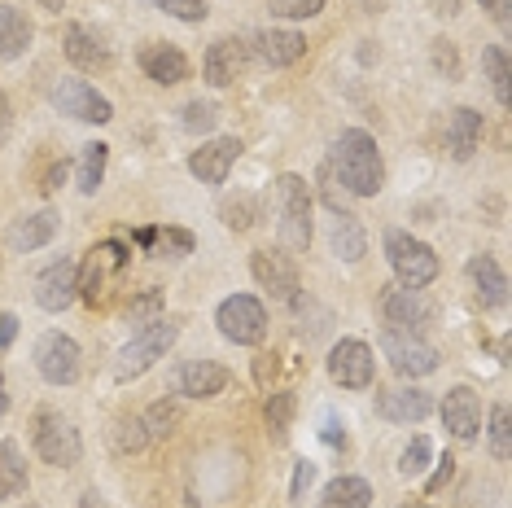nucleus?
Segmentation results:
<instances>
[{"instance_id": "nucleus-1", "label": "nucleus", "mask_w": 512, "mask_h": 508, "mask_svg": "<svg viewBox=\"0 0 512 508\" xmlns=\"http://www.w3.org/2000/svg\"><path fill=\"white\" fill-rule=\"evenodd\" d=\"M329 167L342 176L351 198H377V193L386 189V163H381L377 136L364 132V127H346V132L337 136Z\"/></svg>"}, {"instance_id": "nucleus-2", "label": "nucleus", "mask_w": 512, "mask_h": 508, "mask_svg": "<svg viewBox=\"0 0 512 508\" xmlns=\"http://www.w3.org/2000/svg\"><path fill=\"white\" fill-rule=\"evenodd\" d=\"M311 189L298 171L276 176V215H281V246L289 254H307L311 250Z\"/></svg>"}, {"instance_id": "nucleus-3", "label": "nucleus", "mask_w": 512, "mask_h": 508, "mask_svg": "<svg viewBox=\"0 0 512 508\" xmlns=\"http://www.w3.org/2000/svg\"><path fill=\"white\" fill-rule=\"evenodd\" d=\"M386 263H390L394 281L407 285V290H425V285L438 281V272H442L434 246H425L421 237L403 233V228H390L386 233Z\"/></svg>"}, {"instance_id": "nucleus-4", "label": "nucleus", "mask_w": 512, "mask_h": 508, "mask_svg": "<svg viewBox=\"0 0 512 508\" xmlns=\"http://www.w3.org/2000/svg\"><path fill=\"white\" fill-rule=\"evenodd\" d=\"M180 338V325L176 320H154V325H145V329H136L132 333V342L119 351V364H114V381H136V377H145L149 368H154L162 355L176 346Z\"/></svg>"}, {"instance_id": "nucleus-5", "label": "nucleus", "mask_w": 512, "mask_h": 508, "mask_svg": "<svg viewBox=\"0 0 512 508\" xmlns=\"http://www.w3.org/2000/svg\"><path fill=\"white\" fill-rule=\"evenodd\" d=\"M31 447H36V456L53 469H75L79 456H84V438H79V430L53 408L36 412V421H31Z\"/></svg>"}, {"instance_id": "nucleus-6", "label": "nucleus", "mask_w": 512, "mask_h": 508, "mask_svg": "<svg viewBox=\"0 0 512 508\" xmlns=\"http://www.w3.org/2000/svg\"><path fill=\"white\" fill-rule=\"evenodd\" d=\"M49 101H53V110H57V114H66V119H75V123L101 127V123H110V119H114V106H110L106 92H97V88L88 84V79H75V75L53 79Z\"/></svg>"}, {"instance_id": "nucleus-7", "label": "nucleus", "mask_w": 512, "mask_h": 508, "mask_svg": "<svg viewBox=\"0 0 512 508\" xmlns=\"http://www.w3.org/2000/svg\"><path fill=\"white\" fill-rule=\"evenodd\" d=\"M381 320H386V329L394 333H416V338H425L429 329H434V303L421 294V290H407V285H386L381 290Z\"/></svg>"}, {"instance_id": "nucleus-8", "label": "nucleus", "mask_w": 512, "mask_h": 508, "mask_svg": "<svg viewBox=\"0 0 512 508\" xmlns=\"http://www.w3.org/2000/svg\"><path fill=\"white\" fill-rule=\"evenodd\" d=\"M215 325L228 342L237 346H259L267 338V307L254 294H228L215 307Z\"/></svg>"}, {"instance_id": "nucleus-9", "label": "nucleus", "mask_w": 512, "mask_h": 508, "mask_svg": "<svg viewBox=\"0 0 512 508\" xmlns=\"http://www.w3.org/2000/svg\"><path fill=\"white\" fill-rule=\"evenodd\" d=\"M381 355L390 360V368L407 381H421L429 373H438L442 355L434 342L416 338V333H394V329H381Z\"/></svg>"}, {"instance_id": "nucleus-10", "label": "nucleus", "mask_w": 512, "mask_h": 508, "mask_svg": "<svg viewBox=\"0 0 512 508\" xmlns=\"http://www.w3.org/2000/svg\"><path fill=\"white\" fill-rule=\"evenodd\" d=\"M36 373L49 381V386H75L79 373H84V351L71 333L49 329L36 342Z\"/></svg>"}, {"instance_id": "nucleus-11", "label": "nucleus", "mask_w": 512, "mask_h": 508, "mask_svg": "<svg viewBox=\"0 0 512 508\" xmlns=\"http://www.w3.org/2000/svg\"><path fill=\"white\" fill-rule=\"evenodd\" d=\"M250 276H254V285L272 298V303L289 307L302 294L298 263H294V254H285V250H254L250 254Z\"/></svg>"}, {"instance_id": "nucleus-12", "label": "nucleus", "mask_w": 512, "mask_h": 508, "mask_svg": "<svg viewBox=\"0 0 512 508\" xmlns=\"http://www.w3.org/2000/svg\"><path fill=\"white\" fill-rule=\"evenodd\" d=\"M329 377L342 390H368L372 377H377V355H372V346L364 338L333 342V351H329Z\"/></svg>"}, {"instance_id": "nucleus-13", "label": "nucleus", "mask_w": 512, "mask_h": 508, "mask_svg": "<svg viewBox=\"0 0 512 508\" xmlns=\"http://www.w3.org/2000/svg\"><path fill=\"white\" fill-rule=\"evenodd\" d=\"M228 381H232V373L215 360H184L167 373L171 395H184V399H215L228 390Z\"/></svg>"}, {"instance_id": "nucleus-14", "label": "nucleus", "mask_w": 512, "mask_h": 508, "mask_svg": "<svg viewBox=\"0 0 512 508\" xmlns=\"http://www.w3.org/2000/svg\"><path fill=\"white\" fill-rule=\"evenodd\" d=\"M434 412L442 417V425H447V434L456 443H477V434H482V399L473 395V386H451L438 399Z\"/></svg>"}, {"instance_id": "nucleus-15", "label": "nucleus", "mask_w": 512, "mask_h": 508, "mask_svg": "<svg viewBox=\"0 0 512 508\" xmlns=\"http://www.w3.org/2000/svg\"><path fill=\"white\" fill-rule=\"evenodd\" d=\"M377 417L381 421H394V425H421L425 417H434L438 399L421 386H390V390H377Z\"/></svg>"}, {"instance_id": "nucleus-16", "label": "nucleus", "mask_w": 512, "mask_h": 508, "mask_svg": "<svg viewBox=\"0 0 512 508\" xmlns=\"http://www.w3.org/2000/svg\"><path fill=\"white\" fill-rule=\"evenodd\" d=\"M246 66H250V44L241 36H219L211 49H206V57H202V75H206V84H211V88L237 84Z\"/></svg>"}, {"instance_id": "nucleus-17", "label": "nucleus", "mask_w": 512, "mask_h": 508, "mask_svg": "<svg viewBox=\"0 0 512 508\" xmlns=\"http://www.w3.org/2000/svg\"><path fill=\"white\" fill-rule=\"evenodd\" d=\"M241 149H246V145H241L237 136H211V141H202V149H193V154H189L193 180H202V184H224L228 171L237 167Z\"/></svg>"}, {"instance_id": "nucleus-18", "label": "nucleus", "mask_w": 512, "mask_h": 508, "mask_svg": "<svg viewBox=\"0 0 512 508\" xmlns=\"http://www.w3.org/2000/svg\"><path fill=\"white\" fill-rule=\"evenodd\" d=\"M136 62H141L145 79H154L158 88H176L184 79L193 75V62L184 57L180 44H162V40H149L141 53H136Z\"/></svg>"}, {"instance_id": "nucleus-19", "label": "nucleus", "mask_w": 512, "mask_h": 508, "mask_svg": "<svg viewBox=\"0 0 512 508\" xmlns=\"http://www.w3.org/2000/svg\"><path fill=\"white\" fill-rule=\"evenodd\" d=\"M302 53H307V40H302V31H294V27H267V31H254L250 36V57H259L272 71H285V66L302 62Z\"/></svg>"}, {"instance_id": "nucleus-20", "label": "nucleus", "mask_w": 512, "mask_h": 508, "mask_svg": "<svg viewBox=\"0 0 512 508\" xmlns=\"http://www.w3.org/2000/svg\"><path fill=\"white\" fill-rule=\"evenodd\" d=\"M79 298V263L75 259H57L36 276V303L44 311H66Z\"/></svg>"}, {"instance_id": "nucleus-21", "label": "nucleus", "mask_w": 512, "mask_h": 508, "mask_svg": "<svg viewBox=\"0 0 512 508\" xmlns=\"http://www.w3.org/2000/svg\"><path fill=\"white\" fill-rule=\"evenodd\" d=\"M464 276H469L473 298L482 303V311L508 307V276H504V268L495 263V254H473V259L464 263Z\"/></svg>"}, {"instance_id": "nucleus-22", "label": "nucleus", "mask_w": 512, "mask_h": 508, "mask_svg": "<svg viewBox=\"0 0 512 508\" xmlns=\"http://www.w3.org/2000/svg\"><path fill=\"white\" fill-rule=\"evenodd\" d=\"M62 53L79 71H106L110 66V44L97 31H88L84 22H66L62 27Z\"/></svg>"}, {"instance_id": "nucleus-23", "label": "nucleus", "mask_w": 512, "mask_h": 508, "mask_svg": "<svg viewBox=\"0 0 512 508\" xmlns=\"http://www.w3.org/2000/svg\"><path fill=\"white\" fill-rule=\"evenodd\" d=\"M57 228H62V219H57V211H36V215H22L9 224L5 233V246L14 254H31V250H44L49 241L57 237Z\"/></svg>"}, {"instance_id": "nucleus-24", "label": "nucleus", "mask_w": 512, "mask_h": 508, "mask_svg": "<svg viewBox=\"0 0 512 508\" xmlns=\"http://www.w3.org/2000/svg\"><path fill=\"white\" fill-rule=\"evenodd\" d=\"M482 132H486V119L477 114L473 106H456L447 114V149L456 163H469V158L482 149Z\"/></svg>"}, {"instance_id": "nucleus-25", "label": "nucleus", "mask_w": 512, "mask_h": 508, "mask_svg": "<svg viewBox=\"0 0 512 508\" xmlns=\"http://www.w3.org/2000/svg\"><path fill=\"white\" fill-rule=\"evenodd\" d=\"M329 250L342 263L364 259L368 254V233H364V224H359V215H351V211H333L329 215Z\"/></svg>"}, {"instance_id": "nucleus-26", "label": "nucleus", "mask_w": 512, "mask_h": 508, "mask_svg": "<svg viewBox=\"0 0 512 508\" xmlns=\"http://www.w3.org/2000/svg\"><path fill=\"white\" fill-rule=\"evenodd\" d=\"M31 40H36V27L22 14L18 5H0V62H18L27 57Z\"/></svg>"}, {"instance_id": "nucleus-27", "label": "nucleus", "mask_w": 512, "mask_h": 508, "mask_svg": "<svg viewBox=\"0 0 512 508\" xmlns=\"http://www.w3.org/2000/svg\"><path fill=\"white\" fill-rule=\"evenodd\" d=\"M316 508H372V482L355 478V473H342V478H333L329 487L320 491Z\"/></svg>"}, {"instance_id": "nucleus-28", "label": "nucleus", "mask_w": 512, "mask_h": 508, "mask_svg": "<svg viewBox=\"0 0 512 508\" xmlns=\"http://www.w3.org/2000/svg\"><path fill=\"white\" fill-rule=\"evenodd\" d=\"M106 167H110V145L106 141H88L79 149V167H75V189L92 198V193L101 189V180H106Z\"/></svg>"}, {"instance_id": "nucleus-29", "label": "nucleus", "mask_w": 512, "mask_h": 508, "mask_svg": "<svg viewBox=\"0 0 512 508\" xmlns=\"http://www.w3.org/2000/svg\"><path fill=\"white\" fill-rule=\"evenodd\" d=\"M141 425H145V434H149V443H167L171 434L184 425V408H180V399H154L149 408L141 412Z\"/></svg>"}, {"instance_id": "nucleus-30", "label": "nucleus", "mask_w": 512, "mask_h": 508, "mask_svg": "<svg viewBox=\"0 0 512 508\" xmlns=\"http://www.w3.org/2000/svg\"><path fill=\"white\" fill-rule=\"evenodd\" d=\"M294 412H298L294 390H267L263 421H267V434H272V443H285V438H289V430H294Z\"/></svg>"}, {"instance_id": "nucleus-31", "label": "nucleus", "mask_w": 512, "mask_h": 508, "mask_svg": "<svg viewBox=\"0 0 512 508\" xmlns=\"http://www.w3.org/2000/svg\"><path fill=\"white\" fill-rule=\"evenodd\" d=\"M22 491H27V460L14 438H5L0 443V500H14Z\"/></svg>"}, {"instance_id": "nucleus-32", "label": "nucleus", "mask_w": 512, "mask_h": 508, "mask_svg": "<svg viewBox=\"0 0 512 508\" xmlns=\"http://www.w3.org/2000/svg\"><path fill=\"white\" fill-rule=\"evenodd\" d=\"M219 219H224V228H232V233H246V228H254L263 219V202L254 193H228L219 202Z\"/></svg>"}, {"instance_id": "nucleus-33", "label": "nucleus", "mask_w": 512, "mask_h": 508, "mask_svg": "<svg viewBox=\"0 0 512 508\" xmlns=\"http://www.w3.org/2000/svg\"><path fill=\"white\" fill-rule=\"evenodd\" d=\"M482 71H486V84H491L495 101L508 110L512 106V88H508L512 71H508V49H504V44H486V49H482Z\"/></svg>"}, {"instance_id": "nucleus-34", "label": "nucleus", "mask_w": 512, "mask_h": 508, "mask_svg": "<svg viewBox=\"0 0 512 508\" xmlns=\"http://www.w3.org/2000/svg\"><path fill=\"white\" fill-rule=\"evenodd\" d=\"M162 316H167V294H162L158 285H154V290H141L132 303H127V320H132L136 329L154 325V320H162Z\"/></svg>"}, {"instance_id": "nucleus-35", "label": "nucleus", "mask_w": 512, "mask_h": 508, "mask_svg": "<svg viewBox=\"0 0 512 508\" xmlns=\"http://www.w3.org/2000/svg\"><path fill=\"white\" fill-rule=\"evenodd\" d=\"M110 443H114V452H119V456H136V452H145V447H149V434H145L141 417H123V421H114Z\"/></svg>"}, {"instance_id": "nucleus-36", "label": "nucleus", "mask_w": 512, "mask_h": 508, "mask_svg": "<svg viewBox=\"0 0 512 508\" xmlns=\"http://www.w3.org/2000/svg\"><path fill=\"white\" fill-rule=\"evenodd\" d=\"M215 123H219V106L215 101H189V106L180 110V127L184 132H193V136H206V132H215Z\"/></svg>"}, {"instance_id": "nucleus-37", "label": "nucleus", "mask_w": 512, "mask_h": 508, "mask_svg": "<svg viewBox=\"0 0 512 508\" xmlns=\"http://www.w3.org/2000/svg\"><path fill=\"white\" fill-rule=\"evenodd\" d=\"M149 5L162 9V14L176 18V22H189V27L211 18V5H206V0H149Z\"/></svg>"}, {"instance_id": "nucleus-38", "label": "nucleus", "mask_w": 512, "mask_h": 508, "mask_svg": "<svg viewBox=\"0 0 512 508\" xmlns=\"http://www.w3.org/2000/svg\"><path fill=\"white\" fill-rule=\"evenodd\" d=\"M193 246H197V237L189 233V228H176V224H167V228H158L154 254H171V259H184V254H193Z\"/></svg>"}, {"instance_id": "nucleus-39", "label": "nucleus", "mask_w": 512, "mask_h": 508, "mask_svg": "<svg viewBox=\"0 0 512 508\" xmlns=\"http://www.w3.org/2000/svg\"><path fill=\"white\" fill-rule=\"evenodd\" d=\"M429 460H434L429 438H412V443L399 452V473H403V478H421V473L429 469Z\"/></svg>"}, {"instance_id": "nucleus-40", "label": "nucleus", "mask_w": 512, "mask_h": 508, "mask_svg": "<svg viewBox=\"0 0 512 508\" xmlns=\"http://www.w3.org/2000/svg\"><path fill=\"white\" fill-rule=\"evenodd\" d=\"M316 14H324V0H272V18L281 22H302Z\"/></svg>"}, {"instance_id": "nucleus-41", "label": "nucleus", "mask_w": 512, "mask_h": 508, "mask_svg": "<svg viewBox=\"0 0 512 508\" xmlns=\"http://www.w3.org/2000/svg\"><path fill=\"white\" fill-rule=\"evenodd\" d=\"M491 456L499 460V465L512 456V443H508V408H504V403L491 412Z\"/></svg>"}, {"instance_id": "nucleus-42", "label": "nucleus", "mask_w": 512, "mask_h": 508, "mask_svg": "<svg viewBox=\"0 0 512 508\" xmlns=\"http://www.w3.org/2000/svg\"><path fill=\"white\" fill-rule=\"evenodd\" d=\"M434 71L447 79H460V53L451 40H434Z\"/></svg>"}, {"instance_id": "nucleus-43", "label": "nucleus", "mask_w": 512, "mask_h": 508, "mask_svg": "<svg viewBox=\"0 0 512 508\" xmlns=\"http://www.w3.org/2000/svg\"><path fill=\"white\" fill-rule=\"evenodd\" d=\"M276 373H281V355H276V351H259V355H254V381H259L263 390H272Z\"/></svg>"}, {"instance_id": "nucleus-44", "label": "nucleus", "mask_w": 512, "mask_h": 508, "mask_svg": "<svg viewBox=\"0 0 512 508\" xmlns=\"http://www.w3.org/2000/svg\"><path fill=\"white\" fill-rule=\"evenodd\" d=\"M434 465H438V469H434V478L425 482V495H438V491L447 487L451 478H456V456H451V452H447V456H438Z\"/></svg>"}, {"instance_id": "nucleus-45", "label": "nucleus", "mask_w": 512, "mask_h": 508, "mask_svg": "<svg viewBox=\"0 0 512 508\" xmlns=\"http://www.w3.org/2000/svg\"><path fill=\"white\" fill-rule=\"evenodd\" d=\"M311 478H316V465H311V460H298V465H294V482H289V500L302 504V495H307Z\"/></svg>"}, {"instance_id": "nucleus-46", "label": "nucleus", "mask_w": 512, "mask_h": 508, "mask_svg": "<svg viewBox=\"0 0 512 508\" xmlns=\"http://www.w3.org/2000/svg\"><path fill=\"white\" fill-rule=\"evenodd\" d=\"M14 342H18V316L0 307V351H9Z\"/></svg>"}, {"instance_id": "nucleus-47", "label": "nucleus", "mask_w": 512, "mask_h": 508, "mask_svg": "<svg viewBox=\"0 0 512 508\" xmlns=\"http://www.w3.org/2000/svg\"><path fill=\"white\" fill-rule=\"evenodd\" d=\"M62 180H66V163H53L49 171H44V184H40V193H57V189H62Z\"/></svg>"}, {"instance_id": "nucleus-48", "label": "nucleus", "mask_w": 512, "mask_h": 508, "mask_svg": "<svg viewBox=\"0 0 512 508\" xmlns=\"http://www.w3.org/2000/svg\"><path fill=\"white\" fill-rule=\"evenodd\" d=\"M9 127H14V110H9V97L0 92V149L9 141Z\"/></svg>"}, {"instance_id": "nucleus-49", "label": "nucleus", "mask_w": 512, "mask_h": 508, "mask_svg": "<svg viewBox=\"0 0 512 508\" xmlns=\"http://www.w3.org/2000/svg\"><path fill=\"white\" fill-rule=\"evenodd\" d=\"M482 9L499 22V27H508V9H512V0H482Z\"/></svg>"}, {"instance_id": "nucleus-50", "label": "nucleus", "mask_w": 512, "mask_h": 508, "mask_svg": "<svg viewBox=\"0 0 512 508\" xmlns=\"http://www.w3.org/2000/svg\"><path fill=\"white\" fill-rule=\"evenodd\" d=\"M429 9H434L438 18H456L460 14V0H429Z\"/></svg>"}, {"instance_id": "nucleus-51", "label": "nucleus", "mask_w": 512, "mask_h": 508, "mask_svg": "<svg viewBox=\"0 0 512 508\" xmlns=\"http://www.w3.org/2000/svg\"><path fill=\"white\" fill-rule=\"evenodd\" d=\"M154 241H158V228H136V246L141 250H154Z\"/></svg>"}, {"instance_id": "nucleus-52", "label": "nucleus", "mask_w": 512, "mask_h": 508, "mask_svg": "<svg viewBox=\"0 0 512 508\" xmlns=\"http://www.w3.org/2000/svg\"><path fill=\"white\" fill-rule=\"evenodd\" d=\"M324 443H329V447H346V434L337 430V425H329V430H324Z\"/></svg>"}, {"instance_id": "nucleus-53", "label": "nucleus", "mask_w": 512, "mask_h": 508, "mask_svg": "<svg viewBox=\"0 0 512 508\" xmlns=\"http://www.w3.org/2000/svg\"><path fill=\"white\" fill-rule=\"evenodd\" d=\"M79 508H106V500H101L97 491H84V500H79Z\"/></svg>"}, {"instance_id": "nucleus-54", "label": "nucleus", "mask_w": 512, "mask_h": 508, "mask_svg": "<svg viewBox=\"0 0 512 508\" xmlns=\"http://www.w3.org/2000/svg\"><path fill=\"white\" fill-rule=\"evenodd\" d=\"M36 5H40V9H49V14H62L66 0H36Z\"/></svg>"}, {"instance_id": "nucleus-55", "label": "nucleus", "mask_w": 512, "mask_h": 508, "mask_svg": "<svg viewBox=\"0 0 512 508\" xmlns=\"http://www.w3.org/2000/svg\"><path fill=\"white\" fill-rule=\"evenodd\" d=\"M9 412V390H5V377H0V417Z\"/></svg>"}, {"instance_id": "nucleus-56", "label": "nucleus", "mask_w": 512, "mask_h": 508, "mask_svg": "<svg viewBox=\"0 0 512 508\" xmlns=\"http://www.w3.org/2000/svg\"><path fill=\"white\" fill-rule=\"evenodd\" d=\"M399 508H429L425 500H407V504H399Z\"/></svg>"}, {"instance_id": "nucleus-57", "label": "nucleus", "mask_w": 512, "mask_h": 508, "mask_svg": "<svg viewBox=\"0 0 512 508\" xmlns=\"http://www.w3.org/2000/svg\"><path fill=\"white\" fill-rule=\"evenodd\" d=\"M27 508H36V504H27Z\"/></svg>"}]
</instances>
